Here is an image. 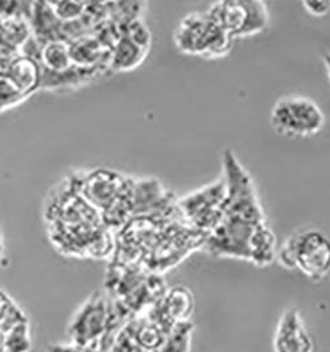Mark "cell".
Here are the masks:
<instances>
[{
	"mask_svg": "<svg viewBox=\"0 0 330 352\" xmlns=\"http://www.w3.org/2000/svg\"><path fill=\"white\" fill-rule=\"evenodd\" d=\"M203 250L216 257H230L267 267L276 258V236L266 222L251 223L234 218H223L206 235Z\"/></svg>",
	"mask_w": 330,
	"mask_h": 352,
	"instance_id": "6da1fadb",
	"label": "cell"
},
{
	"mask_svg": "<svg viewBox=\"0 0 330 352\" xmlns=\"http://www.w3.org/2000/svg\"><path fill=\"white\" fill-rule=\"evenodd\" d=\"M125 324L116 314L110 297L96 290L74 311L68 323L66 336L69 343L106 352Z\"/></svg>",
	"mask_w": 330,
	"mask_h": 352,
	"instance_id": "7a4b0ae2",
	"label": "cell"
},
{
	"mask_svg": "<svg viewBox=\"0 0 330 352\" xmlns=\"http://www.w3.org/2000/svg\"><path fill=\"white\" fill-rule=\"evenodd\" d=\"M276 258L284 268L298 270L320 283L330 274V238L315 228L295 232L284 241Z\"/></svg>",
	"mask_w": 330,
	"mask_h": 352,
	"instance_id": "3957f363",
	"label": "cell"
},
{
	"mask_svg": "<svg viewBox=\"0 0 330 352\" xmlns=\"http://www.w3.org/2000/svg\"><path fill=\"white\" fill-rule=\"evenodd\" d=\"M222 179L225 184V218L251 223L266 222L251 176L230 149L223 153Z\"/></svg>",
	"mask_w": 330,
	"mask_h": 352,
	"instance_id": "277c9868",
	"label": "cell"
},
{
	"mask_svg": "<svg viewBox=\"0 0 330 352\" xmlns=\"http://www.w3.org/2000/svg\"><path fill=\"white\" fill-rule=\"evenodd\" d=\"M174 44L185 54L220 58L230 53L233 38L206 12H192L178 23Z\"/></svg>",
	"mask_w": 330,
	"mask_h": 352,
	"instance_id": "5b68a950",
	"label": "cell"
},
{
	"mask_svg": "<svg viewBox=\"0 0 330 352\" xmlns=\"http://www.w3.org/2000/svg\"><path fill=\"white\" fill-rule=\"evenodd\" d=\"M274 131L284 138H311L325 126V115L320 106L307 96L280 98L269 113Z\"/></svg>",
	"mask_w": 330,
	"mask_h": 352,
	"instance_id": "8992f818",
	"label": "cell"
},
{
	"mask_svg": "<svg viewBox=\"0 0 330 352\" xmlns=\"http://www.w3.org/2000/svg\"><path fill=\"white\" fill-rule=\"evenodd\" d=\"M206 14L233 40L263 32L269 20L267 6L262 1H218L212 4Z\"/></svg>",
	"mask_w": 330,
	"mask_h": 352,
	"instance_id": "52a82bcc",
	"label": "cell"
},
{
	"mask_svg": "<svg viewBox=\"0 0 330 352\" xmlns=\"http://www.w3.org/2000/svg\"><path fill=\"white\" fill-rule=\"evenodd\" d=\"M180 214L192 230L210 234L225 218V184L218 179L189 192L177 202Z\"/></svg>",
	"mask_w": 330,
	"mask_h": 352,
	"instance_id": "ba28073f",
	"label": "cell"
},
{
	"mask_svg": "<svg viewBox=\"0 0 330 352\" xmlns=\"http://www.w3.org/2000/svg\"><path fill=\"white\" fill-rule=\"evenodd\" d=\"M274 352H315V342L298 309L285 310L274 334Z\"/></svg>",
	"mask_w": 330,
	"mask_h": 352,
	"instance_id": "9c48e42d",
	"label": "cell"
},
{
	"mask_svg": "<svg viewBox=\"0 0 330 352\" xmlns=\"http://www.w3.org/2000/svg\"><path fill=\"white\" fill-rule=\"evenodd\" d=\"M106 73H110V70L102 67H83L74 64L63 72H52L41 66L40 90L52 93L73 91L105 77Z\"/></svg>",
	"mask_w": 330,
	"mask_h": 352,
	"instance_id": "30bf717a",
	"label": "cell"
},
{
	"mask_svg": "<svg viewBox=\"0 0 330 352\" xmlns=\"http://www.w3.org/2000/svg\"><path fill=\"white\" fill-rule=\"evenodd\" d=\"M0 76L10 80L25 96L40 91L41 64L24 54H19L7 64L0 66Z\"/></svg>",
	"mask_w": 330,
	"mask_h": 352,
	"instance_id": "8fae6325",
	"label": "cell"
},
{
	"mask_svg": "<svg viewBox=\"0 0 330 352\" xmlns=\"http://www.w3.org/2000/svg\"><path fill=\"white\" fill-rule=\"evenodd\" d=\"M30 24L32 37L40 47L52 41H65L63 23L54 15L49 1H33Z\"/></svg>",
	"mask_w": 330,
	"mask_h": 352,
	"instance_id": "7c38bea8",
	"label": "cell"
},
{
	"mask_svg": "<svg viewBox=\"0 0 330 352\" xmlns=\"http://www.w3.org/2000/svg\"><path fill=\"white\" fill-rule=\"evenodd\" d=\"M68 44L73 64L110 70L111 49L105 47L93 34L79 37Z\"/></svg>",
	"mask_w": 330,
	"mask_h": 352,
	"instance_id": "4fadbf2b",
	"label": "cell"
},
{
	"mask_svg": "<svg viewBox=\"0 0 330 352\" xmlns=\"http://www.w3.org/2000/svg\"><path fill=\"white\" fill-rule=\"evenodd\" d=\"M148 50L139 47L121 33L119 40L111 49V72H130L142 64L147 57Z\"/></svg>",
	"mask_w": 330,
	"mask_h": 352,
	"instance_id": "5bb4252c",
	"label": "cell"
},
{
	"mask_svg": "<svg viewBox=\"0 0 330 352\" xmlns=\"http://www.w3.org/2000/svg\"><path fill=\"white\" fill-rule=\"evenodd\" d=\"M40 64L52 72H63L69 69L73 63L70 57L69 44L65 41H52L41 47Z\"/></svg>",
	"mask_w": 330,
	"mask_h": 352,
	"instance_id": "9a60e30c",
	"label": "cell"
},
{
	"mask_svg": "<svg viewBox=\"0 0 330 352\" xmlns=\"http://www.w3.org/2000/svg\"><path fill=\"white\" fill-rule=\"evenodd\" d=\"M193 333L194 324L192 320L178 323L154 352H190Z\"/></svg>",
	"mask_w": 330,
	"mask_h": 352,
	"instance_id": "2e32d148",
	"label": "cell"
},
{
	"mask_svg": "<svg viewBox=\"0 0 330 352\" xmlns=\"http://www.w3.org/2000/svg\"><path fill=\"white\" fill-rule=\"evenodd\" d=\"M4 352H30L31 350V336L28 322H21L10 329L3 336Z\"/></svg>",
	"mask_w": 330,
	"mask_h": 352,
	"instance_id": "e0dca14e",
	"label": "cell"
},
{
	"mask_svg": "<svg viewBox=\"0 0 330 352\" xmlns=\"http://www.w3.org/2000/svg\"><path fill=\"white\" fill-rule=\"evenodd\" d=\"M27 99L28 96H24L10 80L0 76V113L15 109Z\"/></svg>",
	"mask_w": 330,
	"mask_h": 352,
	"instance_id": "ac0fdd59",
	"label": "cell"
},
{
	"mask_svg": "<svg viewBox=\"0 0 330 352\" xmlns=\"http://www.w3.org/2000/svg\"><path fill=\"white\" fill-rule=\"evenodd\" d=\"M49 6L63 23L79 20L83 16L86 10V3L82 1H49Z\"/></svg>",
	"mask_w": 330,
	"mask_h": 352,
	"instance_id": "d6986e66",
	"label": "cell"
},
{
	"mask_svg": "<svg viewBox=\"0 0 330 352\" xmlns=\"http://www.w3.org/2000/svg\"><path fill=\"white\" fill-rule=\"evenodd\" d=\"M106 352H147L143 350L130 333L127 323L118 331V334L112 339Z\"/></svg>",
	"mask_w": 330,
	"mask_h": 352,
	"instance_id": "ffe728a7",
	"label": "cell"
},
{
	"mask_svg": "<svg viewBox=\"0 0 330 352\" xmlns=\"http://www.w3.org/2000/svg\"><path fill=\"white\" fill-rule=\"evenodd\" d=\"M33 1H0V19L30 20Z\"/></svg>",
	"mask_w": 330,
	"mask_h": 352,
	"instance_id": "44dd1931",
	"label": "cell"
},
{
	"mask_svg": "<svg viewBox=\"0 0 330 352\" xmlns=\"http://www.w3.org/2000/svg\"><path fill=\"white\" fill-rule=\"evenodd\" d=\"M19 54L20 49L17 48L15 43L12 41V37L7 30L6 21L0 19V66L7 64Z\"/></svg>",
	"mask_w": 330,
	"mask_h": 352,
	"instance_id": "7402d4cb",
	"label": "cell"
},
{
	"mask_svg": "<svg viewBox=\"0 0 330 352\" xmlns=\"http://www.w3.org/2000/svg\"><path fill=\"white\" fill-rule=\"evenodd\" d=\"M302 7L307 10L308 14L313 15V16H325L330 12V1L328 0H311V1H304Z\"/></svg>",
	"mask_w": 330,
	"mask_h": 352,
	"instance_id": "603a6c76",
	"label": "cell"
},
{
	"mask_svg": "<svg viewBox=\"0 0 330 352\" xmlns=\"http://www.w3.org/2000/svg\"><path fill=\"white\" fill-rule=\"evenodd\" d=\"M47 352H103L99 349L93 347H82L73 343H56L48 346Z\"/></svg>",
	"mask_w": 330,
	"mask_h": 352,
	"instance_id": "cb8c5ba5",
	"label": "cell"
},
{
	"mask_svg": "<svg viewBox=\"0 0 330 352\" xmlns=\"http://www.w3.org/2000/svg\"><path fill=\"white\" fill-rule=\"evenodd\" d=\"M322 61H324V65L327 67V72H328V76H329L330 78V53H324Z\"/></svg>",
	"mask_w": 330,
	"mask_h": 352,
	"instance_id": "d4e9b609",
	"label": "cell"
}]
</instances>
